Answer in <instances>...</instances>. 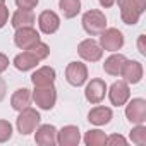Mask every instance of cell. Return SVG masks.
Masks as SVG:
<instances>
[{"label":"cell","mask_w":146,"mask_h":146,"mask_svg":"<svg viewBox=\"0 0 146 146\" xmlns=\"http://www.w3.org/2000/svg\"><path fill=\"white\" fill-rule=\"evenodd\" d=\"M115 4L120 9L122 21L129 26H134L146 11V0H115Z\"/></svg>","instance_id":"6da1fadb"},{"label":"cell","mask_w":146,"mask_h":146,"mask_svg":"<svg viewBox=\"0 0 146 146\" xmlns=\"http://www.w3.org/2000/svg\"><path fill=\"white\" fill-rule=\"evenodd\" d=\"M83 28L90 36H98L105 28H107V17L102 11L91 9L83 14Z\"/></svg>","instance_id":"7a4b0ae2"},{"label":"cell","mask_w":146,"mask_h":146,"mask_svg":"<svg viewBox=\"0 0 146 146\" xmlns=\"http://www.w3.org/2000/svg\"><path fill=\"white\" fill-rule=\"evenodd\" d=\"M40 122H41L40 113H38L35 108L26 107L24 110L19 112V117H17L16 125H17V131H19L23 136H28V134H31V132L36 131V127L40 125Z\"/></svg>","instance_id":"3957f363"},{"label":"cell","mask_w":146,"mask_h":146,"mask_svg":"<svg viewBox=\"0 0 146 146\" xmlns=\"http://www.w3.org/2000/svg\"><path fill=\"white\" fill-rule=\"evenodd\" d=\"M31 98L35 100L36 107L41 110H52L57 102V90L53 84L50 86H35V91L31 93Z\"/></svg>","instance_id":"277c9868"},{"label":"cell","mask_w":146,"mask_h":146,"mask_svg":"<svg viewBox=\"0 0 146 146\" xmlns=\"http://www.w3.org/2000/svg\"><path fill=\"white\" fill-rule=\"evenodd\" d=\"M98 36H100V46L107 52H117L124 46V35L117 28H105Z\"/></svg>","instance_id":"5b68a950"},{"label":"cell","mask_w":146,"mask_h":146,"mask_svg":"<svg viewBox=\"0 0 146 146\" xmlns=\"http://www.w3.org/2000/svg\"><path fill=\"white\" fill-rule=\"evenodd\" d=\"M65 79L70 86H83L88 81V67L83 62H70L65 69Z\"/></svg>","instance_id":"8992f818"},{"label":"cell","mask_w":146,"mask_h":146,"mask_svg":"<svg viewBox=\"0 0 146 146\" xmlns=\"http://www.w3.org/2000/svg\"><path fill=\"white\" fill-rule=\"evenodd\" d=\"M40 41V33L33 28V26H26V28H19L14 33V43L17 48L21 50H28L33 45H36Z\"/></svg>","instance_id":"52a82bcc"},{"label":"cell","mask_w":146,"mask_h":146,"mask_svg":"<svg viewBox=\"0 0 146 146\" xmlns=\"http://www.w3.org/2000/svg\"><path fill=\"white\" fill-rule=\"evenodd\" d=\"M125 117L131 124H144L146 122V100L132 98L125 105Z\"/></svg>","instance_id":"ba28073f"},{"label":"cell","mask_w":146,"mask_h":146,"mask_svg":"<svg viewBox=\"0 0 146 146\" xmlns=\"http://www.w3.org/2000/svg\"><path fill=\"white\" fill-rule=\"evenodd\" d=\"M78 53L86 62H98L103 57V48L100 46V43H96L95 40L88 38V40H83L78 45Z\"/></svg>","instance_id":"9c48e42d"},{"label":"cell","mask_w":146,"mask_h":146,"mask_svg":"<svg viewBox=\"0 0 146 146\" xmlns=\"http://www.w3.org/2000/svg\"><path fill=\"white\" fill-rule=\"evenodd\" d=\"M131 96V90H129V84L122 79V81H115L110 90H108V100L113 107H122L127 103Z\"/></svg>","instance_id":"30bf717a"},{"label":"cell","mask_w":146,"mask_h":146,"mask_svg":"<svg viewBox=\"0 0 146 146\" xmlns=\"http://www.w3.org/2000/svg\"><path fill=\"white\" fill-rule=\"evenodd\" d=\"M107 95V84L103 79H91L88 84H86V90H84V96L90 103L93 105H98Z\"/></svg>","instance_id":"8fae6325"},{"label":"cell","mask_w":146,"mask_h":146,"mask_svg":"<svg viewBox=\"0 0 146 146\" xmlns=\"http://www.w3.org/2000/svg\"><path fill=\"white\" fill-rule=\"evenodd\" d=\"M81 141V131L78 125H65L57 131V143L60 146H78Z\"/></svg>","instance_id":"7c38bea8"},{"label":"cell","mask_w":146,"mask_h":146,"mask_svg":"<svg viewBox=\"0 0 146 146\" xmlns=\"http://www.w3.org/2000/svg\"><path fill=\"white\" fill-rule=\"evenodd\" d=\"M38 26L43 35H53L60 28V17L53 11H43L38 16Z\"/></svg>","instance_id":"4fadbf2b"},{"label":"cell","mask_w":146,"mask_h":146,"mask_svg":"<svg viewBox=\"0 0 146 146\" xmlns=\"http://www.w3.org/2000/svg\"><path fill=\"white\" fill-rule=\"evenodd\" d=\"M35 141L40 146H55L57 144V129L52 124H43L36 127Z\"/></svg>","instance_id":"5bb4252c"},{"label":"cell","mask_w":146,"mask_h":146,"mask_svg":"<svg viewBox=\"0 0 146 146\" xmlns=\"http://www.w3.org/2000/svg\"><path fill=\"white\" fill-rule=\"evenodd\" d=\"M120 76L124 78V81L127 84H137L143 79V65H141V62L127 60L124 69H122V72H120Z\"/></svg>","instance_id":"9a60e30c"},{"label":"cell","mask_w":146,"mask_h":146,"mask_svg":"<svg viewBox=\"0 0 146 146\" xmlns=\"http://www.w3.org/2000/svg\"><path fill=\"white\" fill-rule=\"evenodd\" d=\"M55 69L52 67H40L33 72V76H31V83L35 86H50L55 83Z\"/></svg>","instance_id":"2e32d148"},{"label":"cell","mask_w":146,"mask_h":146,"mask_svg":"<svg viewBox=\"0 0 146 146\" xmlns=\"http://www.w3.org/2000/svg\"><path fill=\"white\" fill-rule=\"evenodd\" d=\"M35 21H36V17H35L33 11H29V9H17L12 14V17H11V24H12L14 29L26 28V26H33Z\"/></svg>","instance_id":"e0dca14e"},{"label":"cell","mask_w":146,"mask_h":146,"mask_svg":"<svg viewBox=\"0 0 146 146\" xmlns=\"http://www.w3.org/2000/svg\"><path fill=\"white\" fill-rule=\"evenodd\" d=\"M125 62H127L125 55H122V53H113V55H110V57L105 60L103 70L107 72V74H110V76H120V72H122Z\"/></svg>","instance_id":"ac0fdd59"},{"label":"cell","mask_w":146,"mask_h":146,"mask_svg":"<svg viewBox=\"0 0 146 146\" xmlns=\"http://www.w3.org/2000/svg\"><path fill=\"white\" fill-rule=\"evenodd\" d=\"M14 67L17 69V70H21V72H26V70H31V69H35L38 64H40V60L29 52V50H24L23 53H19V55H16L14 57Z\"/></svg>","instance_id":"d6986e66"},{"label":"cell","mask_w":146,"mask_h":146,"mask_svg":"<svg viewBox=\"0 0 146 146\" xmlns=\"http://www.w3.org/2000/svg\"><path fill=\"white\" fill-rule=\"evenodd\" d=\"M112 117H113V113H112V108H108V107H95L88 113V120L93 125H105L112 120Z\"/></svg>","instance_id":"ffe728a7"},{"label":"cell","mask_w":146,"mask_h":146,"mask_svg":"<svg viewBox=\"0 0 146 146\" xmlns=\"http://www.w3.org/2000/svg\"><path fill=\"white\" fill-rule=\"evenodd\" d=\"M29 103H31V91L28 88H19V90L14 91V95L11 98V107L14 110L21 112L26 107H29Z\"/></svg>","instance_id":"44dd1931"},{"label":"cell","mask_w":146,"mask_h":146,"mask_svg":"<svg viewBox=\"0 0 146 146\" xmlns=\"http://www.w3.org/2000/svg\"><path fill=\"white\" fill-rule=\"evenodd\" d=\"M58 9L65 19H72L81 12V0H58Z\"/></svg>","instance_id":"7402d4cb"},{"label":"cell","mask_w":146,"mask_h":146,"mask_svg":"<svg viewBox=\"0 0 146 146\" xmlns=\"http://www.w3.org/2000/svg\"><path fill=\"white\" fill-rule=\"evenodd\" d=\"M107 134L100 129H91L84 134V143L86 146H105Z\"/></svg>","instance_id":"603a6c76"},{"label":"cell","mask_w":146,"mask_h":146,"mask_svg":"<svg viewBox=\"0 0 146 146\" xmlns=\"http://www.w3.org/2000/svg\"><path fill=\"white\" fill-rule=\"evenodd\" d=\"M131 141L137 146H144L146 144V127L143 124H136V127H132L131 131Z\"/></svg>","instance_id":"cb8c5ba5"},{"label":"cell","mask_w":146,"mask_h":146,"mask_svg":"<svg viewBox=\"0 0 146 146\" xmlns=\"http://www.w3.org/2000/svg\"><path fill=\"white\" fill-rule=\"evenodd\" d=\"M28 50H29V52H31V53L40 60V62H41V60H45V58L50 55V46H48L46 43H43V41H38L36 45H33V46H31V48H28Z\"/></svg>","instance_id":"d4e9b609"},{"label":"cell","mask_w":146,"mask_h":146,"mask_svg":"<svg viewBox=\"0 0 146 146\" xmlns=\"http://www.w3.org/2000/svg\"><path fill=\"white\" fill-rule=\"evenodd\" d=\"M12 137V125L7 120H0V143H5Z\"/></svg>","instance_id":"484cf974"},{"label":"cell","mask_w":146,"mask_h":146,"mask_svg":"<svg viewBox=\"0 0 146 146\" xmlns=\"http://www.w3.org/2000/svg\"><path fill=\"white\" fill-rule=\"evenodd\" d=\"M105 144H108V146H117V144L125 146V144H127V139H125L124 136H120V134H112V136H107Z\"/></svg>","instance_id":"4316f807"},{"label":"cell","mask_w":146,"mask_h":146,"mask_svg":"<svg viewBox=\"0 0 146 146\" xmlns=\"http://www.w3.org/2000/svg\"><path fill=\"white\" fill-rule=\"evenodd\" d=\"M14 2H16L17 9H29V11H33L38 5L40 0H14Z\"/></svg>","instance_id":"83f0119b"},{"label":"cell","mask_w":146,"mask_h":146,"mask_svg":"<svg viewBox=\"0 0 146 146\" xmlns=\"http://www.w3.org/2000/svg\"><path fill=\"white\" fill-rule=\"evenodd\" d=\"M7 21H9V9L4 4V5H0V29L7 24Z\"/></svg>","instance_id":"f1b7e54d"},{"label":"cell","mask_w":146,"mask_h":146,"mask_svg":"<svg viewBox=\"0 0 146 146\" xmlns=\"http://www.w3.org/2000/svg\"><path fill=\"white\" fill-rule=\"evenodd\" d=\"M7 67H9V58H7V55H4L2 52H0V74L5 72Z\"/></svg>","instance_id":"f546056e"},{"label":"cell","mask_w":146,"mask_h":146,"mask_svg":"<svg viewBox=\"0 0 146 146\" xmlns=\"http://www.w3.org/2000/svg\"><path fill=\"white\" fill-rule=\"evenodd\" d=\"M137 48H139V53H141V55H146V48H144V35L139 36V40H137Z\"/></svg>","instance_id":"4dcf8cb0"},{"label":"cell","mask_w":146,"mask_h":146,"mask_svg":"<svg viewBox=\"0 0 146 146\" xmlns=\"http://www.w3.org/2000/svg\"><path fill=\"white\" fill-rule=\"evenodd\" d=\"M5 91H7V86H5V81L0 78V102L5 98Z\"/></svg>","instance_id":"1f68e13d"},{"label":"cell","mask_w":146,"mask_h":146,"mask_svg":"<svg viewBox=\"0 0 146 146\" xmlns=\"http://www.w3.org/2000/svg\"><path fill=\"white\" fill-rule=\"evenodd\" d=\"M98 2H100V5H102V7L108 9V7H112V5L115 4V0H98Z\"/></svg>","instance_id":"d6a6232c"},{"label":"cell","mask_w":146,"mask_h":146,"mask_svg":"<svg viewBox=\"0 0 146 146\" xmlns=\"http://www.w3.org/2000/svg\"><path fill=\"white\" fill-rule=\"evenodd\" d=\"M5 4V0H0V5H4Z\"/></svg>","instance_id":"836d02e7"}]
</instances>
